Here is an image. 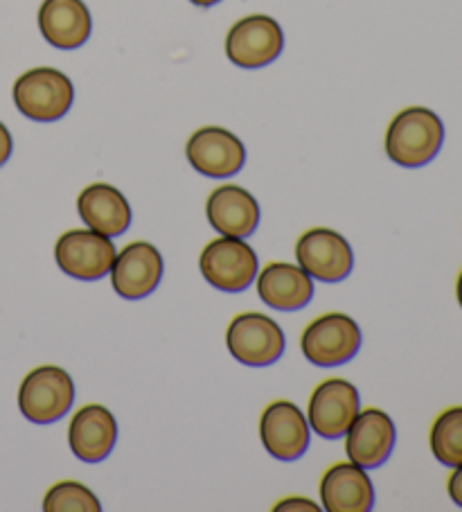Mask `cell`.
Segmentation results:
<instances>
[{
	"mask_svg": "<svg viewBox=\"0 0 462 512\" xmlns=\"http://www.w3.org/2000/svg\"><path fill=\"white\" fill-rule=\"evenodd\" d=\"M300 348L314 366L334 368L348 364L361 348V330L348 314L332 312L318 316L302 332Z\"/></svg>",
	"mask_w": 462,
	"mask_h": 512,
	"instance_id": "4",
	"label": "cell"
},
{
	"mask_svg": "<svg viewBox=\"0 0 462 512\" xmlns=\"http://www.w3.org/2000/svg\"><path fill=\"white\" fill-rule=\"evenodd\" d=\"M190 3H194V5H199V7H212V5H217V3H221V0H190Z\"/></svg>",
	"mask_w": 462,
	"mask_h": 512,
	"instance_id": "26",
	"label": "cell"
},
{
	"mask_svg": "<svg viewBox=\"0 0 462 512\" xmlns=\"http://www.w3.org/2000/svg\"><path fill=\"white\" fill-rule=\"evenodd\" d=\"M79 217L93 231L106 237H118L131 226V208L124 194L109 183H93L77 199Z\"/></svg>",
	"mask_w": 462,
	"mask_h": 512,
	"instance_id": "20",
	"label": "cell"
},
{
	"mask_svg": "<svg viewBox=\"0 0 462 512\" xmlns=\"http://www.w3.org/2000/svg\"><path fill=\"white\" fill-rule=\"evenodd\" d=\"M46 512H100L102 503L86 485L77 481H61L50 488L43 499Z\"/></svg>",
	"mask_w": 462,
	"mask_h": 512,
	"instance_id": "22",
	"label": "cell"
},
{
	"mask_svg": "<svg viewBox=\"0 0 462 512\" xmlns=\"http://www.w3.org/2000/svg\"><path fill=\"white\" fill-rule=\"evenodd\" d=\"M14 104L34 122H57L73 107L75 86L57 68H32L14 82Z\"/></svg>",
	"mask_w": 462,
	"mask_h": 512,
	"instance_id": "2",
	"label": "cell"
},
{
	"mask_svg": "<svg viewBox=\"0 0 462 512\" xmlns=\"http://www.w3.org/2000/svg\"><path fill=\"white\" fill-rule=\"evenodd\" d=\"M449 497L456 506L462 508V463L456 467V472H453L449 479Z\"/></svg>",
	"mask_w": 462,
	"mask_h": 512,
	"instance_id": "25",
	"label": "cell"
},
{
	"mask_svg": "<svg viewBox=\"0 0 462 512\" xmlns=\"http://www.w3.org/2000/svg\"><path fill=\"white\" fill-rule=\"evenodd\" d=\"M284 50L280 23L266 14L239 19L226 37V55L235 66L257 70L273 64Z\"/></svg>",
	"mask_w": 462,
	"mask_h": 512,
	"instance_id": "6",
	"label": "cell"
},
{
	"mask_svg": "<svg viewBox=\"0 0 462 512\" xmlns=\"http://www.w3.org/2000/svg\"><path fill=\"white\" fill-rule=\"evenodd\" d=\"M345 452L363 470H377L393 454L397 431L395 422L381 409L359 411L345 431Z\"/></svg>",
	"mask_w": 462,
	"mask_h": 512,
	"instance_id": "12",
	"label": "cell"
},
{
	"mask_svg": "<svg viewBox=\"0 0 462 512\" xmlns=\"http://www.w3.org/2000/svg\"><path fill=\"white\" fill-rule=\"evenodd\" d=\"M262 445L273 458L291 463L307 452L309 425L302 411L289 400L269 404L260 418Z\"/></svg>",
	"mask_w": 462,
	"mask_h": 512,
	"instance_id": "14",
	"label": "cell"
},
{
	"mask_svg": "<svg viewBox=\"0 0 462 512\" xmlns=\"http://www.w3.org/2000/svg\"><path fill=\"white\" fill-rule=\"evenodd\" d=\"M190 165L208 179H228L242 172L246 163V147L235 134L224 127H203L188 140Z\"/></svg>",
	"mask_w": 462,
	"mask_h": 512,
	"instance_id": "11",
	"label": "cell"
},
{
	"mask_svg": "<svg viewBox=\"0 0 462 512\" xmlns=\"http://www.w3.org/2000/svg\"><path fill=\"white\" fill-rule=\"evenodd\" d=\"M296 258L309 276L334 285L345 280L354 267V253L343 235L332 228H312L296 242Z\"/></svg>",
	"mask_w": 462,
	"mask_h": 512,
	"instance_id": "9",
	"label": "cell"
},
{
	"mask_svg": "<svg viewBox=\"0 0 462 512\" xmlns=\"http://www.w3.org/2000/svg\"><path fill=\"white\" fill-rule=\"evenodd\" d=\"M68 443L79 461L100 463L118 443V422L106 406L88 404L70 420Z\"/></svg>",
	"mask_w": 462,
	"mask_h": 512,
	"instance_id": "15",
	"label": "cell"
},
{
	"mask_svg": "<svg viewBox=\"0 0 462 512\" xmlns=\"http://www.w3.org/2000/svg\"><path fill=\"white\" fill-rule=\"evenodd\" d=\"M444 125L438 113L411 107L397 113L386 134V154L402 167H422L440 154Z\"/></svg>",
	"mask_w": 462,
	"mask_h": 512,
	"instance_id": "1",
	"label": "cell"
},
{
	"mask_svg": "<svg viewBox=\"0 0 462 512\" xmlns=\"http://www.w3.org/2000/svg\"><path fill=\"white\" fill-rule=\"evenodd\" d=\"M203 278L221 291H244L257 276V253L239 237H219L201 253Z\"/></svg>",
	"mask_w": 462,
	"mask_h": 512,
	"instance_id": "8",
	"label": "cell"
},
{
	"mask_svg": "<svg viewBox=\"0 0 462 512\" xmlns=\"http://www.w3.org/2000/svg\"><path fill=\"white\" fill-rule=\"evenodd\" d=\"M282 510H309V512H318L321 508L316 506L314 501H309V499H300V497H293V499H284V501H280L278 506H275V512H282Z\"/></svg>",
	"mask_w": 462,
	"mask_h": 512,
	"instance_id": "23",
	"label": "cell"
},
{
	"mask_svg": "<svg viewBox=\"0 0 462 512\" xmlns=\"http://www.w3.org/2000/svg\"><path fill=\"white\" fill-rule=\"evenodd\" d=\"M321 501L327 512H370L375 488L361 465L336 463L321 479Z\"/></svg>",
	"mask_w": 462,
	"mask_h": 512,
	"instance_id": "16",
	"label": "cell"
},
{
	"mask_svg": "<svg viewBox=\"0 0 462 512\" xmlns=\"http://www.w3.org/2000/svg\"><path fill=\"white\" fill-rule=\"evenodd\" d=\"M163 278V258L149 242H133L115 255L111 285L124 300H140L154 294Z\"/></svg>",
	"mask_w": 462,
	"mask_h": 512,
	"instance_id": "13",
	"label": "cell"
},
{
	"mask_svg": "<svg viewBox=\"0 0 462 512\" xmlns=\"http://www.w3.org/2000/svg\"><path fill=\"white\" fill-rule=\"evenodd\" d=\"M431 452L447 467L462 463V406H451L433 422Z\"/></svg>",
	"mask_w": 462,
	"mask_h": 512,
	"instance_id": "21",
	"label": "cell"
},
{
	"mask_svg": "<svg viewBox=\"0 0 462 512\" xmlns=\"http://www.w3.org/2000/svg\"><path fill=\"white\" fill-rule=\"evenodd\" d=\"M458 303H460V307H462V271H460V276H458Z\"/></svg>",
	"mask_w": 462,
	"mask_h": 512,
	"instance_id": "27",
	"label": "cell"
},
{
	"mask_svg": "<svg viewBox=\"0 0 462 512\" xmlns=\"http://www.w3.org/2000/svg\"><path fill=\"white\" fill-rule=\"evenodd\" d=\"M361 411V397L357 386L345 379H325L316 386L309 400V429L327 440L345 436Z\"/></svg>",
	"mask_w": 462,
	"mask_h": 512,
	"instance_id": "10",
	"label": "cell"
},
{
	"mask_svg": "<svg viewBox=\"0 0 462 512\" xmlns=\"http://www.w3.org/2000/svg\"><path fill=\"white\" fill-rule=\"evenodd\" d=\"M14 152V140L10 129H7L3 122H0V167H3L7 161H10V156Z\"/></svg>",
	"mask_w": 462,
	"mask_h": 512,
	"instance_id": "24",
	"label": "cell"
},
{
	"mask_svg": "<svg viewBox=\"0 0 462 512\" xmlns=\"http://www.w3.org/2000/svg\"><path fill=\"white\" fill-rule=\"evenodd\" d=\"M39 30L57 50H77L91 37V12L84 0H43Z\"/></svg>",
	"mask_w": 462,
	"mask_h": 512,
	"instance_id": "18",
	"label": "cell"
},
{
	"mask_svg": "<svg viewBox=\"0 0 462 512\" xmlns=\"http://www.w3.org/2000/svg\"><path fill=\"white\" fill-rule=\"evenodd\" d=\"M115 244L111 237H106L97 231H68L57 240L55 246V260L59 269L66 276L82 280V282H95L102 280L106 273H111L115 262Z\"/></svg>",
	"mask_w": 462,
	"mask_h": 512,
	"instance_id": "7",
	"label": "cell"
},
{
	"mask_svg": "<svg viewBox=\"0 0 462 512\" xmlns=\"http://www.w3.org/2000/svg\"><path fill=\"white\" fill-rule=\"evenodd\" d=\"M75 402V384L64 368L39 366L25 375L19 388V409L34 425H52Z\"/></svg>",
	"mask_w": 462,
	"mask_h": 512,
	"instance_id": "3",
	"label": "cell"
},
{
	"mask_svg": "<svg viewBox=\"0 0 462 512\" xmlns=\"http://www.w3.org/2000/svg\"><path fill=\"white\" fill-rule=\"evenodd\" d=\"M226 346L239 364L262 368L271 366L284 355V332L271 316L260 312H244L228 325Z\"/></svg>",
	"mask_w": 462,
	"mask_h": 512,
	"instance_id": "5",
	"label": "cell"
},
{
	"mask_svg": "<svg viewBox=\"0 0 462 512\" xmlns=\"http://www.w3.org/2000/svg\"><path fill=\"white\" fill-rule=\"evenodd\" d=\"M206 215L217 233L244 240L260 226V203L239 185H221L208 197Z\"/></svg>",
	"mask_w": 462,
	"mask_h": 512,
	"instance_id": "17",
	"label": "cell"
},
{
	"mask_svg": "<svg viewBox=\"0 0 462 512\" xmlns=\"http://www.w3.org/2000/svg\"><path fill=\"white\" fill-rule=\"evenodd\" d=\"M257 294L273 310L296 312L314 298V280L296 264L271 262L257 276Z\"/></svg>",
	"mask_w": 462,
	"mask_h": 512,
	"instance_id": "19",
	"label": "cell"
}]
</instances>
